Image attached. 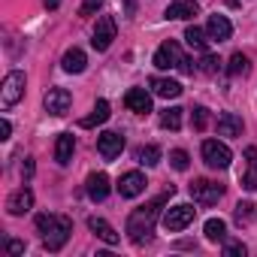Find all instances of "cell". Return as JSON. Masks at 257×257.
Returning a JSON list of instances; mask_svg holds the SVG:
<instances>
[{
  "label": "cell",
  "instance_id": "cell-4",
  "mask_svg": "<svg viewBox=\"0 0 257 257\" xmlns=\"http://www.w3.org/2000/svg\"><path fill=\"white\" fill-rule=\"evenodd\" d=\"M203 161H206V167H212V170H227L230 161H233V152H230L224 143H218V140H206V143H203Z\"/></svg>",
  "mask_w": 257,
  "mask_h": 257
},
{
  "label": "cell",
  "instance_id": "cell-19",
  "mask_svg": "<svg viewBox=\"0 0 257 257\" xmlns=\"http://www.w3.org/2000/svg\"><path fill=\"white\" fill-rule=\"evenodd\" d=\"M245 173H242V188H248V191H257V149L254 146H248L245 149Z\"/></svg>",
  "mask_w": 257,
  "mask_h": 257
},
{
  "label": "cell",
  "instance_id": "cell-28",
  "mask_svg": "<svg viewBox=\"0 0 257 257\" xmlns=\"http://www.w3.org/2000/svg\"><path fill=\"white\" fill-rule=\"evenodd\" d=\"M137 161L146 164V167H158V164H161V149H158V146H143L140 155H137Z\"/></svg>",
  "mask_w": 257,
  "mask_h": 257
},
{
  "label": "cell",
  "instance_id": "cell-15",
  "mask_svg": "<svg viewBox=\"0 0 257 257\" xmlns=\"http://www.w3.org/2000/svg\"><path fill=\"white\" fill-rule=\"evenodd\" d=\"M200 13V4L197 0H173L167 7V19H176V22H188Z\"/></svg>",
  "mask_w": 257,
  "mask_h": 257
},
{
  "label": "cell",
  "instance_id": "cell-6",
  "mask_svg": "<svg viewBox=\"0 0 257 257\" xmlns=\"http://www.w3.org/2000/svg\"><path fill=\"white\" fill-rule=\"evenodd\" d=\"M194 215H197V209H194L191 203H179V206L167 209V215H164V227H167L170 233H179V230H185V227L194 221Z\"/></svg>",
  "mask_w": 257,
  "mask_h": 257
},
{
  "label": "cell",
  "instance_id": "cell-3",
  "mask_svg": "<svg viewBox=\"0 0 257 257\" xmlns=\"http://www.w3.org/2000/svg\"><path fill=\"white\" fill-rule=\"evenodd\" d=\"M22 97H25V73L22 70H13V73H7L4 88H0V106L13 109Z\"/></svg>",
  "mask_w": 257,
  "mask_h": 257
},
{
  "label": "cell",
  "instance_id": "cell-36",
  "mask_svg": "<svg viewBox=\"0 0 257 257\" xmlns=\"http://www.w3.org/2000/svg\"><path fill=\"white\" fill-rule=\"evenodd\" d=\"M10 134H13V124L4 118V121H0V140H10Z\"/></svg>",
  "mask_w": 257,
  "mask_h": 257
},
{
  "label": "cell",
  "instance_id": "cell-21",
  "mask_svg": "<svg viewBox=\"0 0 257 257\" xmlns=\"http://www.w3.org/2000/svg\"><path fill=\"white\" fill-rule=\"evenodd\" d=\"M149 85H152V91H155L158 97H164V100H176V97L182 94V85L173 82V79H161V76H155Z\"/></svg>",
  "mask_w": 257,
  "mask_h": 257
},
{
  "label": "cell",
  "instance_id": "cell-13",
  "mask_svg": "<svg viewBox=\"0 0 257 257\" xmlns=\"http://www.w3.org/2000/svg\"><path fill=\"white\" fill-rule=\"evenodd\" d=\"M7 209H10V215H16V218L28 215V212L34 209V191H31V188H19V191L7 200Z\"/></svg>",
  "mask_w": 257,
  "mask_h": 257
},
{
  "label": "cell",
  "instance_id": "cell-31",
  "mask_svg": "<svg viewBox=\"0 0 257 257\" xmlns=\"http://www.w3.org/2000/svg\"><path fill=\"white\" fill-rule=\"evenodd\" d=\"M200 70H203V73H209V76H212V73H218V70H221V58L206 52V55H203V61H200Z\"/></svg>",
  "mask_w": 257,
  "mask_h": 257
},
{
  "label": "cell",
  "instance_id": "cell-12",
  "mask_svg": "<svg viewBox=\"0 0 257 257\" xmlns=\"http://www.w3.org/2000/svg\"><path fill=\"white\" fill-rule=\"evenodd\" d=\"M124 103H127V109L137 112V115H149L152 112V94L146 88H131L124 94Z\"/></svg>",
  "mask_w": 257,
  "mask_h": 257
},
{
  "label": "cell",
  "instance_id": "cell-32",
  "mask_svg": "<svg viewBox=\"0 0 257 257\" xmlns=\"http://www.w3.org/2000/svg\"><path fill=\"white\" fill-rule=\"evenodd\" d=\"M170 164H173L179 173H185V170H188V164H191V161H188V152H182V149L170 152Z\"/></svg>",
  "mask_w": 257,
  "mask_h": 257
},
{
  "label": "cell",
  "instance_id": "cell-16",
  "mask_svg": "<svg viewBox=\"0 0 257 257\" xmlns=\"http://www.w3.org/2000/svg\"><path fill=\"white\" fill-rule=\"evenodd\" d=\"M206 34H209V40L224 43V40H230V37H233V25L227 22V16H209Z\"/></svg>",
  "mask_w": 257,
  "mask_h": 257
},
{
  "label": "cell",
  "instance_id": "cell-14",
  "mask_svg": "<svg viewBox=\"0 0 257 257\" xmlns=\"http://www.w3.org/2000/svg\"><path fill=\"white\" fill-rule=\"evenodd\" d=\"M85 191H88V197L94 203H103L109 197V176L106 173H91L88 182H85Z\"/></svg>",
  "mask_w": 257,
  "mask_h": 257
},
{
  "label": "cell",
  "instance_id": "cell-7",
  "mask_svg": "<svg viewBox=\"0 0 257 257\" xmlns=\"http://www.w3.org/2000/svg\"><path fill=\"white\" fill-rule=\"evenodd\" d=\"M43 106H46V112L49 115H67L70 112V106H73V94L67 91V88H49V94L43 97Z\"/></svg>",
  "mask_w": 257,
  "mask_h": 257
},
{
  "label": "cell",
  "instance_id": "cell-18",
  "mask_svg": "<svg viewBox=\"0 0 257 257\" xmlns=\"http://www.w3.org/2000/svg\"><path fill=\"white\" fill-rule=\"evenodd\" d=\"M245 124L236 112H221L218 115V137H242Z\"/></svg>",
  "mask_w": 257,
  "mask_h": 257
},
{
  "label": "cell",
  "instance_id": "cell-23",
  "mask_svg": "<svg viewBox=\"0 0 257 257\" xmlns=\"http://www.w3.org/2000/svg\"><path fill=\"white\" fill-rule=\"evenodd\" d=\"M103 121H109V103H106V100H97L94 109H91V115L82 118L79 124H82V127H97V124H103Z\"/></svg>",
  "mask_w": 257,
  "mask_h": 257
},
{
  "label": "cell",
  "instance_id": "cell-5",
  "mask_svg": "<svg viewBox=\"0 0 257 257\" xmlns=\"http://www.w3.org/2000/svg\"><path fill=\"white\" fill-rule=\"evenodd\" d=\"M221 194H224V188L215 185V182H209V179H194L191 182V197L200 206H215L221 200Z\"/></svg>",
  "mask_w": 257,
  "mask_h": 257
},
{
  "label": "cell",
  "instance_id": "cell-33",
  "mask_svg": "<svg viewBox=\"0 0 257 257\" xmlns=\"http://www.w3.org/2000/svg\"><path fill=\"white\" fill-rule=\"evenodd\" d=\"M224 254L227 257H245V245L242 242H227L224 245Z\"/></svg>",
  "mask_w": 257,
  "mask_h": 257
},
{
  "label": "cell",
  "instance_id": "cell-30",
  "mask_svg": "<svg viewBox=\"0 0 257 257\" xmlns=\"http://www.w3.org/2000/svg\"><path fill=\"white\" fill-rule=\"evenodd\" d=\"M254 218H257L254 203H236V221H239V224H248V221H254Z\"/></svg>",
  "mask_w": 257,
  "mask_h": 257
},
{
  "label": "cell",
  "instance_id": "cell-27",
  "mask_svg": "<svg viewBox=\"0 0 257 257\" xmlns=\"http://www.w3.org/2000/svg\"><path fill=\"white\" fill-rule=\"evenodd\" d=\"M182 112L185 109H179V106H170V109L161 112V127L164 131H179L182 127Z\"/></svg>",
  "mask_w": 257,
  "mask_h": 257
},
{
  "label": "cell",
  "instance_id": "cell-35",
  "mask_svg": "<svg viewBox=\"0 0 257 257\" xmlns=\"http://www.w3.org/2000/svg\"><path fill=\"white\" fill-rule=\"evenodd\" d=\"M7 251H10V254H25V242L10 239V242H7Z\"/></svg>",
  "mask_w": 257,
  "mask_h": 257
},
{
  "label": "cell",
  "instance_id": "cell-1",
  "mask_svg": "<svg viewBox=\"0 0 257 257\" xmlns=\"http://www.w3.org/2000/svg\"><path fill=\"white\" fill-rule=\"evenodd\" d=\"M170 197H173V188H170L167 194L155 197L152 203H146V206H140V209L131 212V218H127V236H131V242L143 245V242L152 239V230H155V224H158V218H161V206H164Z\"/></svg>",
  "mask_w": 257,
  "mask_h": 257
},
{
  "label": "cell",
  "instance_id": "cell-9",
  "mask_svg": "<svg viewBox=\"0 0 257 257\" xmlns=\"http://www.w3.org/2000/svg\"><path fill=\"white\" fill-rule=\"evenodd\" d=\"M182 49H179V43L176 40H167L158 52H155V67L158 70H179V64H182Z\"/></svg>",
  "mask_w": 257,
  "mask_h": 257
},
{
  "label": "cell",
  "instance_id": "cell-26",
  "mask_svg": "<svg viewBox=\"0 0 257 257\" xmlns=\"http://www.w3.org/2000/svg\"><path fill=\"white\" fill-rule=\"evenodd\" d=\"M203 233H206L209 242H224V236H227V224H224L221 218H209L206 227H203Z\"/></svg>",
  "mask_w": 257,
  "mask_h": 257
},
{
  "label": "cell",
  "instance_id": "cell-25",
  "mask_svg": "<svg viewBox=\"0 0 257 257\" xmlns=\"http://www.w3.org/2000/svg\"><path fill=\"white\" fill-rule=\"evenodd\" d=\"M248 70H251V61H248V55H242V52H233V55H230V64H227V73H230V76H248Z\"/></svg>",
  "mask_w": 257,
  "mask_h": 257
},
{
  "label": "cell",
  "instance_id": "cell-2",
  "mask_svg": "<svg viewBox=\"0 0 257 257\" xmlns=\"http://www.w3.org/2000/svg\"><path fill=\"white\" fill-rule=\"evenodd\" d=\"M37 230L43 233L46 251H61L73 233V221L64 215H37Z\"/></svg>",
  "mask_w": 257,
  "mask_h": 257
},
{
  "label": "cell",
  "instance_id": "cell-34",
  "mask_svg": "<svg viewBox=\"0 0 257 257\" xmlns=\"http://www.w3.org/2000/svg\"><path fill=\"white\" fill-rule=\"evenodd\" d=\"M100 7H103V0H85V4L79 7V16H94Z\"/></svg>",
  "mask_w": 257,
  "mask_h": 257
},
{
  "label": "cell",
  "instance_id": "cell-17",
  "mask_svg": "<svg viewBox=\"0 0 257 257\" xmlns=\"http://www.w3.org/2000/svg\"><path fill=\"white\" fill-rule=\"evenodd\" d=\"M88 230H91V233H97V239H103L106 245H118V242H121V236L115 233V227H112L109 221L97 218V215H91V218H88Z\"/></svg>",
  "mask_w": 257,
  "mask_h": 257
},
{
  "label": "cell",
  "instance_id": "cell-20",
  "mask_svg": "<svg viewBox=\"0 0 257 257\" xmlns=\"http://www.w3.org/2000/svg\"><path fill=\"white\" fill-rule=\"evenodd\" d=\"M73 152H76V140H73V134H61L58 143H55V161H58L61 167H67V164L73 161Z\"/></svg>",
  "mask_w": 257,
  "mask_h": 257
},
{
  "label": "cell",
  "instance_id": "cell-37",
  "mask_svg": "<svg viewBox=\"0 0 257 257\" xmlns=\"http://www.w3.org/2000/svg\"><path fill=\"white\" fill-rule=\"evenodd\" d=\"M22 176H25V182H28V179L34 176V161H31V158H25V167H22Z\"/></svg>",
  "mask_w": 257,
  "mask_h": 257
},
{
  "label": "cell",
  "instance_id": "cell-11",
  "mask_svg": "<svg viewBox=\"0 0 257 257\" xmlns=\"http://www.w3.org/2000/svg\"><path fill=\"white\" fill-rule=\"evenodd\" d=\"M146 185H149L146 176H143L140 170H131V173H124V176L118 179V194L131 200V197H140V194L146 191Z\"/></svg>",
  "mask_w": 257,
  "mask_h": 257
},
{
  "label": "cell",
  "instance_id": "cell-10",
  "mask_svg": "<svg viewBox=\"0 0 257 257\" xmlns=\"http://www.w3.org/2000/svg\"><path fill=\"white\" fill-rule=\"evenodd\" d=\"M97 152H100V158H103V161H115V158L124 152V137H121V134H115V131L100 134V137H97Z\"/></svg>",
  "mask_w": 257,
  "mask_h": 257
},
{
  "label": "cell",
  "instance_id": "cell-24",
  "mask_svg": "<svg viewBox=\"0 0 257 257\" xmlns=\"http://www.w3.org/2000/svg\"><path fill=\"white\" fill-rule=\"evenodd\" d=\"M185 40H188V46H191L194 52H206V46H209V34H206L203 28H197V25H191V28L185 31Z\"/></svg>",
  "mask_w": 257,
  "mask_h": 257
},
{
  "label": "cell",
  "instance_id": "cell-29",
  "mask_svg": "<svg viewBox=\"0 0 257 257\" xmlns=\"http://www.w3.org/2000/svg\"><path fill=\"white\" fill-rule=\"evenodd\" d=\"M206 124H209V109L206 106H197L191 112V127H194V131H206Z\"/></svg>",
  "mask_w": 257,
  "mask_h": 257
},
{
  "label": "cell",
  "instance_id": "cell-22",
  "mask_svg": "<svg viewBox=\"0 0 257 257\" xmlns=\"http://www.w3.org/2000/svg\"><path fill=\"white\" fill-rule=\"evenodd\" d=\"M85 64H88V58H85V52H82V49H67V52H64V58H61V67H64L67 73H82V70H85Z\"/></svg>",
  "mask_w": 257,
  "mask_h": 257
},
{
  "label": "cell",
  "instance_id": "cell-39",
  "mask_svg": "<svg viewBox=\"0 0 257 257\" xmlns=\"http://www.w3.org/2000/svg\"><path fill=\"white\" fill-rule=\"evenodd\" d=\"M43 7H46V10H58V7H61V0H43Z\"/></svg>",
  "mask_w": 257,
  "mask_h": 257
},
{
  "label": "cell",
  "instance_id": "cell-38",
  "mask_svg": "<svg viewBox=\"0 0 257 257\" xmlns=\"http://www.w3.org/2000/svg\"><path fill=\"white\" fill-rule=\"evenodd\" d=\"M179 70H182L185 76H191V73H194V61H188V58H182V64H179Z\"/></svg>",
  "mask_w": 257,
  "mask_h": 257
},
{
  "label": "cell",
  "instance_id": "cell-8",
  "mask_svg": "<svg viewBox=\"0 0 257 257\" xmlns=\"http://www.w3.org/2000/svg\"><path fill=\"white\" fill-rule=\"evenodd\" d=\"M115 34H118L115 19H112V16H100V19H97V28H94V40H91V46H94L97 52H106V49L112 46Z\"/></svg>",
  "mask_w": 257,
  "mask_h": 257
}]
</instances>
